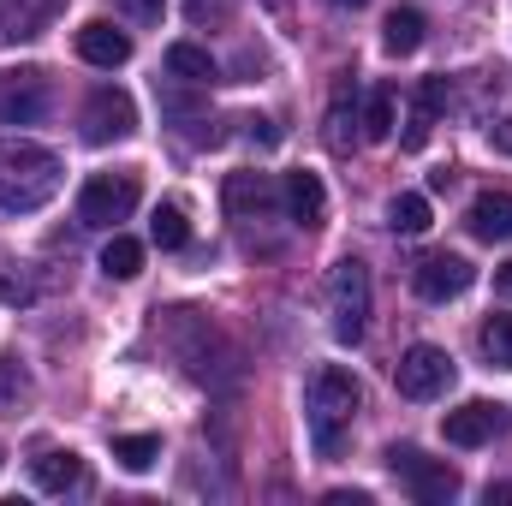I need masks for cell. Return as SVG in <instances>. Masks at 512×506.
Masks as SVG:
<instances>
[{"label":"cell","mask_w":512,"mask_h":506,"mask_svg":"<svg viewBox=\"0 0 512 506\" xmlns=\"http://www.w3.org/2000/svg\"><path fill=\"white\" fill-rule=\"evenodd\" d=\"M60 191V155L24 137H0V209L30 215Z\"/></svg>","instance_id":"obj_1"},{"label":"cell","mask_w":512,"mask_h":506,"mask_svg":"<svg viewBox=\"0 0 512 506\" xmlns=\"http://www.w3.org/2000/svg\"><path fill=\"white\" fill-rule=\"evenodd\" d=\"M358 405H364V393H358L352 370L322 364V370L310 376V387H304V417H310V441H316V453H322V459H334V453H340V435L352 429Z\"/></svg>","instance_id":"obj_2"},{"label":"cell","mask_w":512,"mask_h":506,"mask_svg":"<svg viewBox=\"0 0 512 506\" xmlns=\"http://www.w3.org/2000/svg\"><path fill=\"white\" fill-rule=\"evenodd\" d=\"M167 340H173L179 364L197 381H221V364L233 358L227 340H221V334L209 328V316H197V310H167Z\"/></svg>","instance_id":"obj_3"},{"label":"cell","mask_w":512,"mask_h":506,"mask_svg":"<svg viewBox=\"0 0 512 506\" xmlns=\"http://www.w3.org/2000/svg\"><path fill=\"white\" fill-rule=\"evenodd\" d=\"M328 310H334V340L358 346L364 328H370V268L358 256L334 262V280H328Z\"/></svg>","instance_id":"obj_4"},{"label":"cell","mask_w":512,"mask_h":506,"mask_svg":"<svg viewBox=\"0 0 512 506\" xmlns=\"http://www.w3.org/2000/svg\"><path fill=\"white\" fill-rule=\"evenodd\" d=\"M387 471L405 483V495L417 506H447L459 495V471H453L447 459L417 453V447H387Z\"/></svg>","instance_id":"obj_5"},{"label":"cell","mask_w":512,"mask_h":506,"mask_svg":"<svg viewBox=\"0 0 512 506\" xmlns=\"http://www.w3.org/2000/svg\"><path fill=\"white\" fill-rule=\"evenodd\" d=\"M131 209H137V173H96L78 197L84 227H120Z\"/></svg>","instance_id":"obj_6"},{"label":"cell","mask_w":512,"mask_h":506,"mask_svg":"<svg viewBox=\"0 0 512 506\" xmlns=\"http://www.w3.org/2000/svg\"><path fill=\"white\" fill-rule=\"evenodd\" d=\"M131 131H137V108H131L126 90H114V84L90 90V102H84V143L108 149V143H126Z\"/></svg>","instance_id":"obj_7"},{"label":"cell","mask_w":512,"mask_h":506,"mask_svg":"<svg viewBox=\"0 0 512 506\" xmlns=\"http://www.w3.org/2000/svg\"><path fill=\"white\" fill-rule=\"evenodd\" d=\"M48 114V72L12 66L0 72V126H36Z\"/></svg>","instance_id":"obj_8"},{"label":"cell","mask_w":512,"mask_h":506,"mask_svg":"<svg viewBox=\"0 0 512 506\" xmlns=\"http://www.w3.org/2000/svg\"><path fill=\"white\" fill-rule=\"evenodd\" d=\"M393 387H399L405 399H435V393L453 387V358H447L441 346H411V352L393 364Z\"/></svg>","instance_id":"obj_9"},{"label":"cell","mask_w":512,"mask_h":506,"mask_svg":"<svg viewBox=\"0 0 512 506\" xmlns=\"http://www.w3.org/2000/svg\"><path fill=\"white\" fill-rule=\"evenodd\" d=\"M471 280H477V268H471L465 256H447V251L423 256V262L411 268V286H417V298H429V304H447V298H459Z\"/></svg>","instance_id":"obj_10"},{"label":"cell","mask_w":512,"mask_h":506,"mask_svg":"<svg viewBox=\"0 0 512 506\" xmlns=\"http://www.w3.org/2000/svg\"><path fill=\"white\" fill-rule=\"evenodd\" d=\"M501 429H507V411L489 405V399H471V405H459V411L441 417V435H447L453 447H489Z\"/></svg>","instance_id":"obj_11"},{"label":"cell","mask_w":512,"mask_h":506,"mask_svg":"<svg viewBox=\"0 0 512 506\" xmlns=\"http://www.w3.org/2000/svg\"><path fill=\"white\" fill-rule=\"evenodd\" d=\"M221 197H227V215L245 221V227H251V221H268L274 203H280V191H274L268 173H227V191H221Z\"/></svg>","instance_id":"obj_12"},{"label":"cell","mask_w":512,"mask_h":506,"mask_svg":"<svg viewBox=\"0 0 512 506\" xmlns=\"http://www.w3.org/2000/svg\"><path fill=\"white\" fill-rule=\"evenodd\" d=\"M30 471H36V489H48V495H84V489H90V471H84V459H78L72 447L36 453Z\"/></svg>","instance_id":"obj_13"},{"label":"cell","mask_w":512,"mask_h":506,"mask_svg":"<svg viewBox=\"0 0 512 506\" xmlns=\"http://www.w3.org/2000/svg\"><path fill=\"white\" fill-rule=\"evenodd\" d=\"M322 137H328V149L334 155H346L358 137H364V114H358V78H340V90H334V102H328V120H322Z\"/></svg>","instance_id":"obj_14"},{"label":"cell","mask_w":512,"mask_h":506,"mask_svg":"<svg viewBox=\"0 0 512 506\" xmlns=\"http://www.w3.org/2000/svg\"><path fill=\"white\" fill-rule=\"evenodd\" d=\"M441 108H447V78H423L417 90H411V120H405V149H423L429 143V131L441 120Z\"/></svg>","instance_id":"obj_15"},{"label":"cell","mask_w":512,"mask_h":506,"mask_svg":"<svg viewBox=\"0 0 512 506\" xmlns=\"http://www.w3.org/2000/svg\"><path fill=\"white\" fill-rule=\"evenodd\" d=\"M78 54H84L90 66H108V72H114V66H126L131 60V36L126 30H114L108 18H90V24L78 30Z\"/></svg>","instance_id":"obj_16"},{"label":"cell","mask_w":512,"mask_h":506,"mask_svg":"<svg viewBox=\"0 0 512 506\" xmlns=\"http://www.w3.org/2000/svg\"><path fill=\"white\" fill-rule=\"evenodd\" d=\"M280 203H286V215H292L298 227H322V215H328V191H322L316 173H286Z\"/></svg>","instance_id":"obj_17"},{"label":"cell","mask_w":512,"mask_h":506,"mask_svg":"<svg viewBox=\"0 0 512 506\" xmlns=\"http://www.w3.org/2000/svg\"><path fill=\"white\" fill-rule=\"evenodd\" d=\"M465 227L477 233V239H512V191H483L477 203H471V215H465Z\"/></svg>","instance_id":"obj_18"},{"label":"cell","mask_w":512,"mask_h":506,"mask_svg":"<svg viewBox=\"0 0 512 506\" xmlns=\"http://www.w3.org/2000/svg\"><path fill=\"white\" fill-rule=\"evenodd\" d=\"M60 0H0V36H42Z\"/></svg>","instance_id":"obj_19"},{"label":"cell","mask_w":512,"mask_h":506,"mask_svg":"<svg viewBox=\"0 0 512 506\" xmlns=\"http://www.w3.org/2000/svg\"><path fill=\"white\" fill-rule=\"evenodd\" d=\"M167 78H179V84H215L221 72H215L209 48H197V42H173V48H167Z\"/></svg>","instance_id":"obj_20"},{"label":"cell","mask_w":512,"mask_h":506,"mask_svg":"<svg viewBox=\"0 0 512 506\" xmlns=\"http://www.w3.org/2000/svg\"><path fill=\"white\" fill-rule=\"evenodd\" d=\"M423 12L417 6H393L387 12V24H382V48L387 54H417V42H423Z\"/></svg>","instance_id":"obj_21"},{"label":"cell","mask_w":512,"mask_h":506,"mask_svg":"<svg viewBox=\"0 0 512 506\" xmlns=\"http://www.w3.org/2000/svg\"><path fill=\"white\" fill-rule=\"evenodd\" d=\"M149 239H155L161 251H185V239H191V221H185V209H179V203H161V209L149 215Z\"/></svg>","instance_id":"obj_22"},{"label":"cell","mask_w":512,"mask_h":506,"mask_svg":"<svg viewBox=\"0 0 512 506\" xmlns=\"http://www.w3.org/2000/svg\"><path fill=\"white\" fill-rule=\"evenodd\" d=\"M30 405V370L18 358H0V417H18Z\"/></svg>","instance_id":"obj_23"},{"label":"cell","mask_w":512,"mask_h":506,"mask_svg":"<svg viewBox=\"0 0 512 506\" xmlns=\"http://www.w3.org/2000/svg\"><path fill=\"white\" fill-rule=\"evenodd\" d=\"M387 227H393V233H405V239H417V233L429 227V197H417V191L393 197V203H387Z\"/></svg>","instance_id":"obj_24"},{"label":"cell","mask_w":512,"mask_h":506,"mask_svg":"<svg viewBox=\"0 0 512 506\" xmlns=\"http://www.w3.org/2000/svg\"><path fill=\"white\" fill-rule=\"evenodd\" d=\"M477 346H483V358L495 370H512V316H489L483 334H477Z\"/></svg>","instance_id":"obj_25"},{"label":"cell","mask_w":512,"mask_h":506,"mask_svg":"<svg viewBox=\"0 0 512 506\" xmlns=\"http://www.w3.org/2000/svg\"><path fill=\"white\" fill-rule=\"evenodd\" d=\"M102 268H108L114 280L143 274V245H137V239H126V233H114V239H108V251H102Z\"/></svg>","instance_id":"obj_26"},{"label":"cell","mask_w":512,"mask_h":506,"mask_svg":"<svg viewBox=\"0 0 512 506\" xmlns=\"http://www.w3.org/2000/svg\"><path fill=\"white\" fill-rule=\"evenodd\" d=\"M114 459H120L126 471H149V465L161 459V435H120V441H114Z\"/></svg>","instance_id":"obj_27"},{"label":"cell","mask_w":512,"mask_h":506,"mask_svg":"<svg viewBox=\"0 0 512 506\" xmlns=\"http://www.w3.org/2000/svg\"><path fill=\"white\" fill-rule=\"evenodd\" d=\"M364 137H370V143L393 137V90H376V96H370V108H364Z\"/></svg>","instance_id":"obj_28"},{"label":"cell","mask_w":512,"mask_h":506,"mask_svg":"<svg viewBox=\"0 0 512 506\" xmlns=\"http://www.w3.org/2000/svg\"><path fill=\"white\" fill-rule=\"evenodd\" d=\"M233 12V0H185V18L191 24H221Z\"/></svg>","instance_id":"obj_29"},{"label":"cell","mask_w":512,"mask_h":506,"mask_svg":"<svg viewBox=\"0 0 512 506\" xmlns=\"http://www.w3.org/2000/svg\"><path fill=\"white\" fill-rule=\"evenodd\" d=\"M120 12H126V18H137V24H161L167 0H120Z\"/></svg>","instance_id":"obj_30"},{"label":"cell","mask_w":512,"mask_h":506,"mask_svg":"<svg viewBox=\"0 0 512 506\" xmlns=\"http://www.w3.org/2000/svg\"><path fill=\"white\" fill-rule=\"evenodd\" d=\"M495 292L512 304V262H501V268H495Z\"/></svg>","instance_id":"obj_31"},{"label":"cell","mask_w":512,"mask_h":506,"mask_svg":"<svg viewBox=\"0 0 512 506\" xmlns=\"http://www.w3.org/2000/svg\"><path fill=\"white\" fill-rule=\"evenodd\" d=\"M251 143H280V131L268 126V120H251Z\"/></svg>","instance_id":"obj_32"},{"label":"cell","mask_w":512,"mask_h":506,"mask_svg":"<svg viewBox=\"0 0 512 506\" xmlns=\"http://www.w3.org/2000/svg\"><path fill=\"white\" fill-rule=\"evenodd\" d=\"M483 501H489V506H495V501L512 506V483H489V495H483Z\"/></svg>","instance_id":"obj_33"},{"label":"cell","mask_w":512,"mask_h":506,"mask_svg":"<svg viewBox=\"0 0 512 506\" xmlns=\"http://www.w3.org/2000/svg\"><path fill=\"white\" fill-rule=\"evenodd\" d=\"M495 149H501V155H512V120H501V126H495Z\"/></svg>","instance_id":"obj_34"},{"label":"cell","mask_w":512,"mask_h":506,"mask_svg":"<svg viewBox=\"0 0 512 506\" xmlns=\"http://www.w3.org/2000/svg\"><path fill=\"white\" fill-rule=\"evenodd\" d=\"M334 6H364V0H334Z\"/></svg>","instance_id":"obj_35"}]
</instances>
